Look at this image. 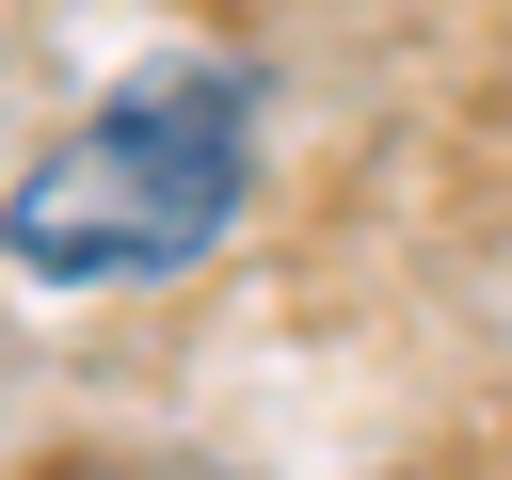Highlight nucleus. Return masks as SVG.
Masks as SVG:
<instances>
[{"instance_id":"nucleus-1","label":"nucleus","mask_w":512,"mask_h":480,"mask_svg":"<svg viewBox=\"0 0 512 480\" xmlns=\"http://www.w3.org/2000/svg\"><path fill=\"white\" fill-rule=\"evenodd\" d=\"M240 192H256V96L224 64H144L64 144L16 160L0 256L32 288H160V272H208L224 256Z\"/></svg>"}]
</instances>
